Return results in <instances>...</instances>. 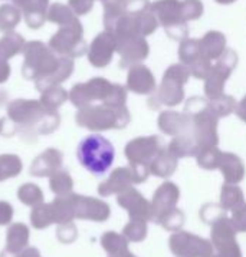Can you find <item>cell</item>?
<instances>
[{"label": "cell", "instance_id": "cell-1", "mask_svg": "<svg viewBox=\"0 0 246 257\" xmlns=\"http://www.w3.org/2000/svg\"><path fill=\"white\" fill-rule=\"evenodd\" d=\"M76 158L88 173L101 177L108 173L114 164L115 148L103 135H87L76 147Z\"/></svg>", "mask_w": 246, "mask_h": 257}]
</instances>
